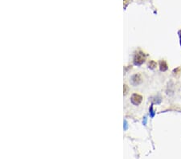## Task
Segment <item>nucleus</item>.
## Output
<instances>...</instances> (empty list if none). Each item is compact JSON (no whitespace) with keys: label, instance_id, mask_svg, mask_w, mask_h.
<instances>
[{"label":"nucleus","instance_id":"obj_1","mask_svg":"<svg viewBox=\"0 0 181 159\" xmlns=\"http://www.w3.org/2000/svg\"><path fill=\"white\" fill-rule=\"evenodd\" d=\"M146 60V56L143 52H139L135 54V58H134V62L137 65H140L142 64H143L144 61Z\"/></svg>","mask_w":181,"mask_h":159},{"label":"nucleus","instance_id":"obj_4","mask_svg":"<svg viewBox=\"0 0 181 159\" xmlns=\"http://www.w3.org/2000/svg\"><path fill=\"white\" fill-rule=\"evenodd\" d=\"M148 66H149V68H151V69H153V68H155V67H156V63L155 61H150V63L148 64Z\"/></svg>","mask_w":181,"mask_h":159},{"label":"nucleus","instance_id":"obj_2","mask_svg":"<svg viewBox=\"0 0 181 159\" xmlns=\"http://www.w3.org/2000/svg\"><path fill=\"white\" fill-rule=\"evenodd\" d=\"M142 100H143L142 96H140L139 94H134L131 97V102L135 105H139L140 103L142 102Z\"/></svg>","mask_w":181,"mask_h":159},{"label":"nucleus","instance_id":"obj_5","mask_svg":"<svg viewBox=\"0 0 181 159\" xmlns=\"http://www.w3.org/2000/svg\"><path fill=\"white\" fill-rule=\"evenodd\" d=\"M180 44H181V31H180Z\"/></svg>","mask_w":181,"mask_h":159},{"label":"nucleus","instance_id":"obj_3","mask_svg":"<svg viewBox=\"0 0 181 159\" xmlns=\"http://www.w3.org/2000/svg\"><path fill=\"white\" fill-rule=\"evenodd\" d=\"M159 64H160V70L162 72H164L166 70H168V64H167V63L164 60L160 61Z\"/></svg>","mask_w":181,"mask_h":159}]
</instances>
